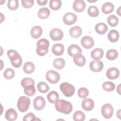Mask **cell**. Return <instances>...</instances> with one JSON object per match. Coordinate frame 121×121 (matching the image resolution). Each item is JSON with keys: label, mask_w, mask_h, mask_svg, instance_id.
I'll return each instance as SVG.
<instances>
[{"label": "cell", "mask_w": 121, "mask_h": 121, "mask_svg": "<svg viewBox=\"0 0 121 121\" xmlns=\"http://www.w3.org/2000/svg\"><path fill=\"white\" fill-rule=\"evenodd\" d=\"M55 107L57 111L65 114L70 113L73 109L72 105L69 102L63 99L58 100L55 103Z\"/></svg>", "instance_id": "cell-1"}, {"label": "cell", "mask_w": 121, "mask_h": 121, "mask_svg": "<svg viewBox=\"0 0 121 121\" xmlns=\"http://www.w3.org/2000/svg\"><path fill=\"white\" fill-rule=\"evenodd\" d=\"M7 55L9 58L11 63L13 67L19 68L21 66L22 60L17 52L14 50H9L7 52Z\"/></svg>", "instance_id": "cell-2"}, {"label": "cell", "mask_w": 121, "mask_h": 121, "mask_svg": "<svg viewBox=\"0 0 121 121\" xmlns=\"http://www.w3.org/2000/svg\"><path fill=\"white\" fill-rule=\"evenodd\" d=\"M36 45V52L38 55L43 56L48 53L49 42L47 39L44 38L40 39L37 42Z\"/></svg>", "instance_id": "cell-3"}, {"label": "cell", "mask_w": 121, "mask_h": 121, "mask_svg": "<svg viewBox=\"0 0 121 121\" xmlns=\"http://www.w3.org/2000/svg\"><path fill=\"white\" fill-rule=\"evenodd\" d=\"M30 104V99L26 96H20L17 103V106L21 112H25L29 108Z\"/></svg>", "instance_id": "cell-4"}, {"label": "cell", "mask_w": 121, "mask_h": 121, "mask_svg": "<svg viewBox=\"0 0 121 121\" xmlns=\"http://www.w3.org/2000/svg\"><path fill=\"white\" fill-rule=\"evenodd\" d=\"M60 89L62 93L67 97L72 96L75 93V87L68 82H63L60 85Z\"/></svg>", "instance_id": "cell-5"}, {"label": "cell", "mask_w": 121, "mask_h": 121, "mask_svg": "<svg viewBox=\"0 0 121 121\" xmlns=\"http://www.w3.org/2000/svg\"><path fill=\"white\" fill-rule=\"evenodd\" d=\"M47 80L51 84L57 83L60 79L59 73L53 70H49L46 73Z\"/></svg>", "instance_id": "cell-6"}, {"label": "cell", "mask_w": 121, "mask_h": 121, "mask_svg": "<svg viewBox=\"0 0 121 121\" xmlns=\"http://www.w3.org/2000/svg\"><path fill=\"white\" fill-rule=\"evenodd\" d=\"M101 113L103 117L106 119H110L112 116L113 109L110 104H104L101 108Z\"/></svg>", "instance_id": "cell-7"}, {"label": "cell", "mask_w": 121, "mask_h": 121, "mask_svg": "<svg viewBox=\"0 0 121 121\" xmlns=\"http://www.w3.org/2000/svg\"><path fill=\"white\" fill-rule=\"evenodd\" d=\"M77 20V16L71 12H68L63 17V21L67 25H71L74 24Z\"/></svg>", "instance_id": "cell-8"}, {"label": "cell", "mask_w": 121, "mask_h": 121, "mask_svg": "<svg viewBox=\"0 0 121 121\" xmlns=\"http://www.w3.org/2000/svg\"><path fill=\"white\" fill-rule=\"evenodd\" d=\"M45 104L46 103L44 98L41 96H38L34 100L33 106L35 110L40 111L44 108Z\"/></svg>", "instance_id": "cell-9"}, {"label": "cell", "mask_w": 121, "mask_h": 121, "mask_svg": "<svg viewBox=\"0 0 121 121\" xmlns=\"http://www.w3.org/2000/svg\"><path fill=\"white\" fill-rule=\"evenodd\" d=\"M50 36L53 41H59L63 38V33L61 29L58 28H54L51 30Z\"/></svg>", "instance_id": "cell-10"}, {"label": "cell", "mask_w": 121, "mask_h": 121, "mask_svg": "<svg viewBox=\"0 0 121 121\" xmlns=\"http://www.w3.org/2000/svg\"><path fill=\"white\" fill-rule=\"evenodd\" d=\"M81 43L83 47L88 49L93 47L94 45V41L91 36L86 35L82 38L81 40Z\"/></svg>", "instance_id": "cell-11"}, {"label": "cell", "mask_w": 121, "mask_h": 121, "mask_svg": "<svg viewBox=\"0 0 121 121\" xmlns=\"http://www.w3.org/2000/svg\"><path fill=\"white\" fill-rule=\"evenodd\" d=\"M104 67V63L100 60H94L89 64V68L93 72H98L101 71Z\"/></svg>", "instance_id": "cell-12"}, {"label": "cell", "mask_w": 121, "mask_h": 121, "mask_svg": "<svg viewBox=\"0 0 121 121\" xmlns=\"http://www.w3.org/2000/svg\"><path fill=\"white\" fill-rule=\"evenodd\" d=\"M120 75L119 70L115 67L109 68L106 71L107 77L111 80H113L119 77Z\"/></svg>", "instance_id": "cell-13"}, {"label": "cell", "mask_w": 121, "mask_h": 121, "mask_svg": "<svg viewBox=\"0 0 121 121\" xmlns=\"http://www.w3.org/2000/svg\"><path fill=\"white\" fill-rule=\"evenodd\" d=\"M86 7V3L83 0H76L73 4V8L75 11L78 12H81L84 10Z\"/></svg>", "instance_id": "cell-14"}, {"label": "cell", "mask_w": 121, "mask_h": 121, "mask_svg": "<svg viewBox=\"0 0 121 121\" xmlns=\"http://www.w3.org/2000/svg\"><path fill=\"white\" fill-rule=\"evenodd\" d=\"M82 108L86 111H90L94 107V102L90 98H86L82 102Z\"/></svg>", "instance_id": "cell-15"}, {"label": "cell", "mask_w": 121, "mask_h": 121, "mask_svg": "<svg viewBox=\"0 0 121 121\" xmlns=\"http://www.w3.org/2000/svg\"><path fill=\"white\" fill-rule=\"evenodd\" d=\"M82 50L80 47L75 44H71L68 48V53L71 57H73L75 55L78 53H81Z\"/></svg>", "instance_id": "cell-16"}, {"label": "cell", "mask_w": 121, "mask_h": 121, "mask_svg": "<svg viewBox=\"0 0 121 121\" xmlns=\"http://www.w3.org/2000/svg\"><path fill=\"white\" fill-rule=\"evenodd\" d=\"M5 117L6 119L8 121H15L17 119V113L15 109L13 108H9L6 112Z\"/></svg>", "instance_id": "cell-17"}, {"label": "cell", "mask_w": 121, "mask_h": 121, "mask_svg": "<svg viewBox=\"0 0 121 121\" xmlns=\"http://www.w3.org/2000/svg\"><path fill=\"white\" fill-rule=\"evenodd\" d=\"M64 47L63 45L60 43L54 44L52 48V53L56 56L61 55L64 52Z\"/></svg>", "instance_id": "cell-18"}, {"label": "cell", "mask_w": 121, "mask_h": 121, "mask_svg": "<svg viewBox=\"0 0 121 121\" xmlns=\"http://www.w3.org/2000/svg\"><path fill=\"white\" fill-rule=\"evenodd\" d=\"M73 60L74 63L78 66H83L86 63L85 57L80 53H78L73 56Z\"/></svg>", "instance_id": "cell-19"}, {"label": "cell", "mask_w": 121, "mask_h": 121, "mask_svg": "<svg viewBox=\"0 0 121 121\" xmlns=\"http://www.w3.org/2000/svg\"><path fill=\"white\" fill-rule=\"evenodd\" d=\"M43 33V30L41 26H33L31 30L30 34L31 36L37 39L39 38Z\"/></svg>", "instance_id": "cell-20"}, {"label": "cell", "mask_w": 121, "mask_h": 121, "mask_svg": "<svg viewBox=\"0 0 121 121\" xmlns=\"http://www.w3.org/2000/svg\"><path fill=\"white\" fill-rule=\"evenodd\" d=\"M104 56V51L99 48H96L91 52V57L95 60H99Z\"/></svg>", "instance_id": "cell-21"}, {"label": "cell", "mask_w": 121, "mask_h": 121, "mask_svg": "<svg viewBox=\"0 0 121 121\" xmlns=\"http://www.w3.org/2000/svg\"><path fill=\"white\" fill-rule=\"evenodd\" d=\"M82 32V29L80 26H74L70 29L69 34L72 37L77 38L81 35Z\"/></svg>", "instance_id": "cell-22"}, {"label": "cell", "mask_w": 121, "mask_h": 121, "mask_svg": "<svg viewBox=\"0 0 121 121\" xmlns=\"http://www.w3.org/2000/svg\"><path fill=\"white\" fill-rule=\"evenodd\" d=\"M108 30L107 26L104 23H99L95 26V31L100 35L104 34Z\"/></svg>", "instance_id": "cell-23"}, {"label": "cell", "mask_w": 121, "mask_h": 121, "mask_svg": "<svg viewBox=\"0 0 121 121\" xmlns=\"http://www.w3.org/2000/svg\"><path fill=\"white\" fill-rule=\"evenodd\" d=\"M50 14V11L48 8L43 7L40 9L37 13V15L41 19H46L48 18Z\"/></svg>", "instance_id": "cell-24"}, {"label": "cell", "mask_w": 121, "mask_h": 121, "mask_svg": "<svg viewBox=\"0 0 121 121\" xmlns=\"http://www.w3.org/2000/svg\"><path fill=\"white\" fill-rule=\"evenodd\" d=\"M108 38L111 42H116L119 38V34L118 31L116 30H111L108 33Z\"/></svg>", "instance_id": "cell-25"}, {"label": "cell", "mask_w": 121, "mask_h": 121, "mask_svg": "<svg viewBox=\"0 0 121 121\" xmlns=\"http://www.w3.org/2000/svg\"><path fill=\"white\" fill-rule=\"evenodd\" d=\"M114 5L112 3L107 2L104 3L102 7V11L104 14H109L113 11Z\"/></svg>", "instance_id": "cell-26"}, {"label": "cell", "mask_w": 121, "mask_h": 121, "mask_svg": "<svg viewBox=\"0 0 121 121\" xmlns=\"http://www.w3.org/2000/svg\"><path fill=\"white\" fill-rule=\"evenodd\" d=\"M35 69L34 63L30 61L26 62L23 66L24 71L27 74H31L33 72Z\"/></svg>", "instance_id": "cell-27"}, {"label": "cell", "mask_w": 121, "mask_h": 121, "mask_svg": "<svg viewBox=\"0 0 121 121\" xmlns=\"http://www.w3.org/2000/svg\"><path fill=\"white\" fill-rule=\"evenodd\" d=\"M47 98L50 103L53 104L55 103L59 99V96L58 93L57 92L52 91L48 94Z\"/></svg>", "instance_id": "cell-28"}, {"label": "cell", "mask_w": 121, "mask_h": 121, "mask_svg": "<svg viewBox=\"0 0 121 121\" xmlns=\"http://www.w3.org/2000/svg\"><path fill=\"white\" fill-rule=\"evenodd\" d=\"M65 61L62 58H57L55 59L53 62L54 67L57 69H62L65 66Z\"/></svg>", "instance_id": "cell-29"}, {"label": "cell", "mask_w": 121, "mask_h": 121, "mask_svg": "<svg viewBox=\"0 0 121 121\" xmlns=\"http://www.w3.org/2000/svg\"><path fill=\"white\" fill-rule=\"evenodd\" d=\"M37 88L39 92L42 93L47 92L50 89L48 85L44 82H40L37 85Z\"/></svg>", "instance_id": "cell-30"}, {"label": "cell", "mask_w": 121, "mask_h": 121, "mask_svg": "<svg viewBox=\"0 0 121 121\" xmlns=\"http://www.w3.org/2000/svg\"><path fill=\"white\" fill-rule=\"evenodd\" d=\"M107 22L111 26L115 27L119 23V19L114 15H111L107 17Z\"/></svg>", "instance_id": "cell-31"}, {"label": "cell", "mask_w": 121, "mask_h": 121, "mask_svg": "<svg viewBox=\"0 0 121 121\" xmlns=\"http://www.w3.org/2000/svg\"><path fill=\"white\" fill-rule=\"evenodd\" d=\"M61 1L60 0H51L49 3L50 8L54 10L60 9L61 6Z\"/></svg>", "instance_id": "cell-32"}, {"label": "cell", "mask_w": 121, "mask_h": 121, "mask_svg": "<svg viewBox=\"0 0 121 121\" xmlns=\"http://www.w3.org/2000/svg\"><path fill=\"white\" fill-rule=\"evenodd\" d=\"M118 56L117 51L115 49L109 50L106 54V57L109 60H114L116 59Z\"/></svg>", "instance_id": "cell-33"}, {"label": "cell", "mask_w": 121, "mask_h": 121, "mask_svg": "<svg viewBox=\"0 0 121 121\" xmlns=\"http://www.w3.org/2000/svg\"><path fill=\"white\" fill-rule=\"evenodd\" d=\"M86 118L85 114L81 111H76L73 116V120L75 121H83Z\"/></svg>", "instance_id": "cell-34"}, {"label": "cell", "mask_w": 121, "mask_h": 121, "mask_svg": "<svg viewBox=\"0 0 121 121\" xmlns=\"http://www.w3.org/2000/svg\"><path fill=\"white\" fill-rule=\"evenodd\" d=\"M88 14L92 17H97L99 13V10L98 8L95 6H90L87 9Z\"/></svg>", "instance_id": "cell-35"}, {"label": "cell", "mask_w": 121, "mask_h": 121, "mask_svg": "<svg viewBox=\"0 0 121 121\" xmlns=\"http://www.w3.org/2000/svg\"><path fill=\"white\" fill-rule=\"evenodd\" d=\"M115 84L111 81L105 82L103 84V88L107 92L112 91L115 89Z\"/></svg>", "instance_id": "cell-36"}, {"label": "cell", "mask_w": 121, "mask_h": 121, "mask_svg": "<svg viewBox=\"0 0 121 121\" xmlns=\"http://www.w3.org/2000/svg\"><path fill=\"white\" fill-rule=\"evenodd\" d=\"M24 93L28 96H32L35 93V88L34 85H28L24 88Z\"/></svg>", "instance_id": "cell-37"}, {"label": "cell", "mask_w": 121, "mask_h": 121, "mask_svg": "<svg viewBox=\"0 0 121 121\" xmlns=\"http://www.w3.org/2000/svg\"><path fill=\"white\" fill-rule=\"evenodd\" d=\"M15 76L14 70L11 68L7 69L3 73V76L7 79H10Z\"/></svg>", "instance_id": "cell-38"}, {"label": "cell", "mask_w": 121, "mask_h": 121, "mask_svg": "<svg viewBox=\"0 0 121 121\" xmlns=\"http://www.w3.org/2000/svg\"><path fill=\"white\" fill-rule=\"evenodd\" d=\"M89 94L88 90L86 87H81L80 88L78 91V96L83 99L86 98Z\"/></svg>", "instance_id": "cell-39"}, {"label": "cell", "mask_w": 121, "mask_h": 121, "mask_svg": "<svg viewBox=\"0 0 121 121\" xmlns=\"http://www.w3.org/2000/svg\"><path fill=\"white\" fill-rule=\"evenodd\" d=\"M21 85L22 87L25 88L26 86L28 85H35V81L33 78H24L21 82Z\"/></svg>", "instance_id": "cell-40"}, {"label": "cell", "mask_w": 121, "mask_h": 121, "mask_svg": "<svg viewBox=\"0 0 121 121\" xmlns=\"http://www.w3.org/2000/svg\"><path fill=\"white\" fill-rule=\"evenodd\" d=\"M8 7L9 9L14 10L18 7V1L17 0H9L8 2Z\"/></svg>", "instance_id": "cell-41"}, {"label": "cell", "mask_w": 121, "mask_h": 121, "mask_svg": "<svg viewBox=\"0 0 121 121\" xmlns=\"http://www.w3.org/2000/svg\"><path fill=\"white\" fill-rule=\"evenodd\" d=\"M40 120V119L36 118L35 116L32 112H29L26 114L23 119V121H35V120Z\"/></svg>", "instance_id": "cell-42"}, {"label": "cell", "mask_w": 121, "mask_h": 121, "mask_svg": "<svg viewBox=\"0 0 121 121\" xmlns=\"http://www.w3.org/2000/svg\"><path fill=\"white\" fill-rule=\"evenodd\" d=\"M21 3L22 6L25 8H30L34 3V0H22Z\"/></svg>", "instance_id": "cell-43"}, {"label": "cell", "mask_w": 121, "mask_h": 121, "mask_svg": "<svg viewBox=\"0 0 121 121\" xmlns=\"http://www.w3.org/2000/svg\"><path fill=\"white\" fill-rule=\"evenodd\" d=\"M47 0H37V3L40 6H43L46 4L47 3Z\"/></svg>", "instance_id": "cell-44"}, {"label": "cell", "mask_w": 121, "mask_h": 121, "mask_svg": "<svg viewBox=\"0 0 121 121\" xmlns=\"http://www.w3.org/2000/svg\"><path fill=\"white\" fill-rule=\"evenodd\" d=\"M117 116L119 118V119H121V109H119L117 112Z\"/></svg>", "instance_id": "cell-45"}, {"label": "cell", "mask_w": 121, "mask_h": 121, "mask_svg": "<svg viewBox=\"0 0 121 121\" xmlns=\"http://www.w3.org/2000/svg\"><path fill=\"white\" fill-rule=\"evenodd\" d=\"M121 6H120L119 7V8L117 9V13L119 15V16H121Z\"/></svg>", "instance_id": "cell-46"}, {"label": "cell", "mask_w": 121, "mask_h": 121, "mask_svg": "<svg viewBox=\"0 0 121 121\" xmlns=\"http://www.w3.org/2000/svg\"><path fill=\"white\" fill-rule=\"evenodd\" d=\"M120 86H121V84L119 85L118 86L117 88V92L119 93V95L121 94V93H120V91H121V89H120L121 87H120Z\"/></svg>", "instance_id": "cell-47"}, {"label": "cell", "mask_w": 121, "mask_h": 121, "mask_svg": "<svg viewBox=\"0 0 121 121\" xmlns=\"http://www.w3.org/2000/svg\"><path fill=\"white\" fill-rule=\"evenodd\" d=\"M97 1V0H92V1H89V0H88V2H95V1Z\"/></svg>", "instance_id": "cell-48"}]
</instances>
